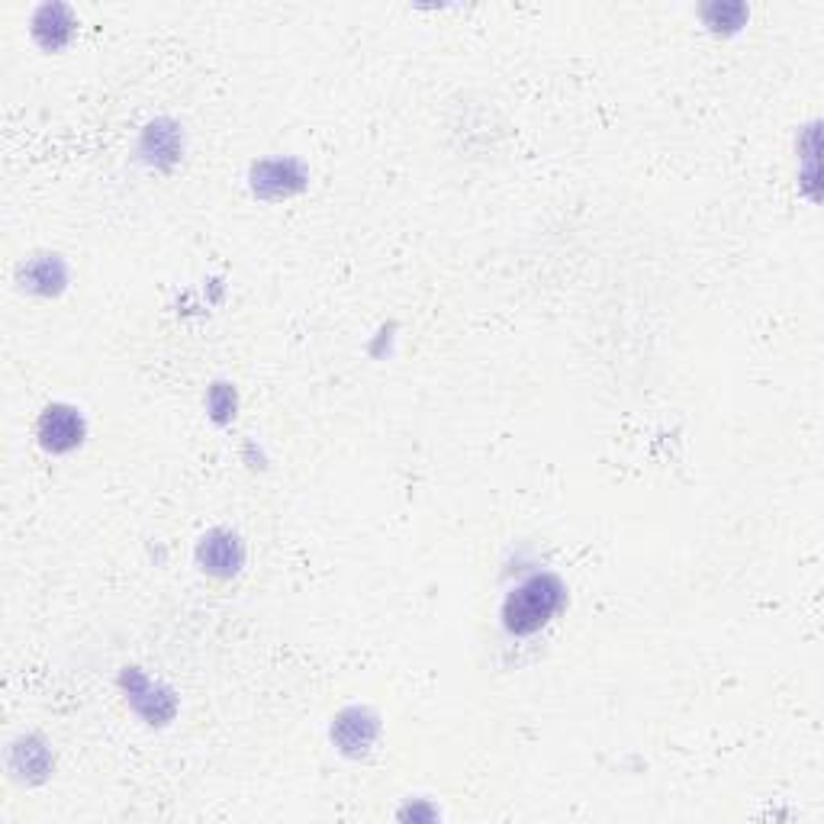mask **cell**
<instances>
[{"instance_id": "6da1fadb", "label": "cell", "mask_w": 824, "mask_h": 824, "mask_svg": "<svg viewBox=\"0 0 824 824\" xmlns=\"http://www.w3.org/2000/svg\"><path fill=\"white\" fill-rule=\"evenodd\" d=\"M551 609H554V592H548L541 583H532L522 592H516V599L509 602V622L519 631H529L538 622H544Z\"/></svg>"}]
</instances>
